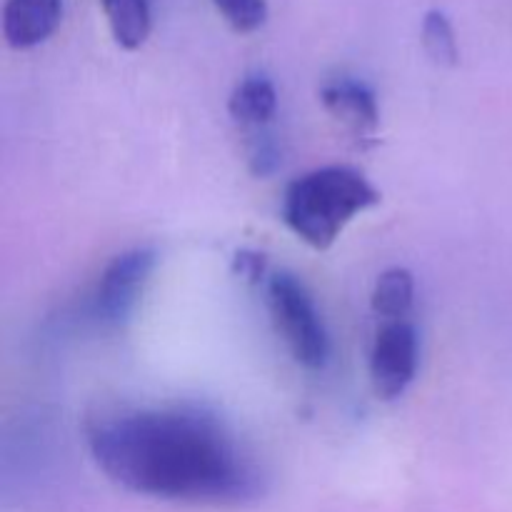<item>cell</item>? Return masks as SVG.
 I'll list each match as a JSON object with an SVG mask.
<instances>
[{"mask_svg": "<svg viewBox=\"0 0 512 512\" xmlns=\"http://www.w3.org/2000/svg\"><path fill=\"white\" fill-rule=\"evenodd\" d=\"M88 448L113 483L148 498L245 505L265 493L258 460L200 408L103 415L90 423Z\"/></svg>", "mask_w": 512, "mask_h": 512, "instance_id": "6da1fadb", "label": "cell"}, {"mask_svg": "<svg viewBox=\"0 0 512 512\" xmlns=\"http://www.w3.org/2000/svg\"><path fill=\"white\" fill-rule=\"evenodd\" d=\"M380 203V193L360 170L328 165L300 175L285 188L280 218L315 250H328L345 225Z\"/></svg>", "mask_w": 512, "mask_h": 512, "instance_id": "7a4b0ae2", "label": "cell"}, {"mask_svg": "<svg viewBox=\"0 0 512 512\" xmlns=\"http://www.w3.org/2000/svg\"><path fill=\"white\" fill-rule=\"evenodd\" d=\"M268 303L275 328L303 368L323 370L330 358V340L313 298L295 275L278 273L268 283Z\"/></svg>", "mask_w": 512, "mask_h": 512, "instance_id": "3957f363", "label": "cell"}, {"mask_svg": "<svg viewBox=\"0 0 512 512\" xmlns=\"http://www.w3.org/2000/svg\"><path fill=\"white\" fill-rule=\"evenodd\" d=\"M418 333L408 320H390L378 330L370 353V380L380 400H398L418 373Z\"/></svg>", "mask_w": 512, "mask_h": 512, "instance_id": "277c9868", "label": "cell"}, {"mask_svg": "<svg viewBox=\"0 0 512 512\" xmlns=\"http://www.w3.org/2000/svg\"><path fill=\"white\" fill-rule=\"evenodd\" d=\"M155 268V253L148 248H135L118 255L100 275L95 288L93 308L105 325H120L130 318L143 295L145 283Z\"/></svg>", "mask_w": 512, "mask_h": 512, "instance_id": "5b68a950", "label": "cell"}, {"mask_svg": "<svg viewBox=\"0 0 512 512\" xmlns=\"http://www.w3.org/2000/svg\"><path fill=\"white\" fill-rule=\"evenodd\" d=\"M325 110L348 130L353 138H375L380 125V110L375 93L365 83L353 78H335L320 90Z\"/></svg>", "mask_w": 512, "mask_h": 512, "instance_id": "8992f818", "label": "cell"}, {"mask_svg": "<svg viewBox=\"0 0 512 512\" xmlns=\"http://www.w3.org/2000/svg\"><path fill=\"white\" fill-rule=\"evenodd\" d=\"M63 0H5L3 33L10 48L28 50L55 33Z\"/></svg>", "mask_w": 512, "mask_h": 512, "instance_id": "52a82bcc", "label": "cell"}, {"mask_svg": "<svg viewBox=\"0 0 512 512\" xmlns=\"http://www.w3.org/2000/svg\"><path fill=\"white\" fill-rule=\"evenodd\" d=\"M230 118L250 133V130L268 128L270 120L275 118V110H278V93H275V85L270 83L263 75H250L243 83H238V88L230 95Z\"/></svg>", "mask_w": 512, "mask_h": 512, "instance_id": "ba28073f", "label": "cell"}, {"mask_svg": "<svg viewBox=\"0 0 512 512\" xmlns=\"http://www.w3.org/2000/svg\"><path fill=\"white\" fill-rule=\"evenodd\" d=\"M105 18L115 43L125 50H138L150 35L148 0H103Z\"/></svg>", "mask_w": 512, "mask_h": 512, "instance_id": "9c48e42d", "label": "cell"}, {"mask_svg": "<svg viewBox=\"0 0 512 512\" xmlns=\"http://www.w3.org/2000/svg\"><path fill=\"white\" fill-rule=\"evenodd\" d=\"M415 300V280L413 273L405 268H390L385 270L378 278L373 288V303L375 315L390 320H405V315L410 313Z\"/></svg>", "mask_w": 512, "mask_h": 512, "instance_id": "30bf717a", "label": "cell"}, {"mask_svg": "<svg viewBox=\"0 0 512 512\" xmlns=\"http://www.w3.org/2000/svg\"><path fill=\"white\" fill-rule=\"evenodd\" d=\"M423 48L428 58L440 68L458 65V40H455L448 15L440 10H430L423 18Z\"/></svg>", "mask_w": 512, "mask_h": 512, "instance_id": "8fae6325", "label": "cell"}, {"mask_svg": "<svg viewBox=\"0 0 512 512\" xmlns=\"http://www.w3.org/2000/svg\"><path fill=\"white\" fill-rule=\"evenodd\" d=\"M283 163V150H280L278 140H275L273 130L260 128L248 133V165L253 175L258 178H268Z\"/></svg>", "mask_w": 512, "mask_h": 512, "instance_id": "7c38bea8", "label": "cell"}, {"mask_svg": "<svg viewBox=\"0 0 512 512\" xmlns=\"http://www.w3.org/2000/svg\"><path fill=\"white\" fill-rule=\"evenodd\" d=\"M215 8L223 13L230 28L238 33H253L268 20V3L265 0H213Z\"/></svg>", "mask_w": 512, "mask_h": 512, "instance_id": "4fadbf2b", "label": "cell"}, {"mask_svg": "<svg viewBox=\"0 0 512 512\" xmlns=\"http://www.w3.org/2000/svg\"><path fill=\"white\" fill-rule=\"evenodd\" d=\"M265 255L255 253V250H240L233 260V270L238 278L248 280V283H260L265 275Z\"/></svg>", "mask_w": 512, "mask_h": 512, "instance_id": "5bb4252c", "label": "cell"}]
</instances>
